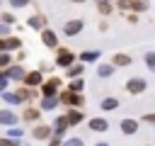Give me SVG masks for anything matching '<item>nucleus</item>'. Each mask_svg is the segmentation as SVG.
I'll use <instances>...</instances> for the list:
<instances>
[{
	"label": "nucleus",
	"instance_id": "f257e3e1",
	"mask_svg": "<svg viewBox=\"0 0 155 146\" xmlns=\"http://www.w3.org/2000/svg\"><path fill=\"white\" fill-rule=\"evenodd\" d=\"M61 102L65 107H80L82 105V95L75 92V90H65V92H61Z\"/></svg>",
	"mask_w": 155,
	"mask_h": 146
},
{
	"label": "nucleus",
	"instance_id": "f03ea898",
	"mask_svg": "<svg viewBox=\"0 0 155 146\" xmlns=\"http://www.w3.org/2000/svg\"><path fill=\"white\" fill-rule=\"evenodd\" d=\"M145 88H148V83H145L143 78H131V80H126V92H131V95H140V92H145Z\"/></svg>",
	"mask_w": 155,
	"mask_h": 146
},
{
	"label": "nucleus",
	"instance_id": "7ed1b4c3",
	"mask_svg": "<svg viewBox=\"0 0 155 146\" xmlns=\"http://www.w3.org/2000/svg\"><path fill=\"white\" fill-rule=\"evenodd\" d=\"M73 61H75V54H73V51H68V49H58V54H56V66L68 68V66H73Z\"/></svg>",
	"mask_w": 155,
	"mask_h": 146
},
{
	"label": "nucleus",
	"instance_id": "20e7f679",
	"mask_svg": "<svg viewBox=\"0 0 155 146\" xmlns=\"http://www.w3.org/2000/svg\"><path fill=\"white\" fill-rule=\"evenodd\" d=\"M82 27H85V22H82V19H70V22H65L63 32H65L68 36H75V34H80V32H82Z\"/></svg>",
	"mask_w": 155,
	"mask_h": 146
},
{
	"label": "nucleus",
	"instance_id": "39448f33",
	"mask_svg": "<svg viewBox=\"0 0 155 146\" xmlns=\"http://www.w3.org/2000/svg\"><path fill=\"white\" fill-rule=\"evenodd\" d=\"M41 41H44L48 49H56V46H58V36H56V32H51V29H41Z\"/></svg>",
	"mask_w": 155,
	"mask_h": 146
},
{
	"label": "nucleus",
	"instance_id": "423d86ee",
	"mask_svg": "<svg viewBox=\"0 0 155 146\" xmlns=\"http://www.w3.org/2000/svg\"><path fill=\"white\" fill-rule=\"evenodd\" d=\"M58 85H61V80H58V78H48L46 83H41V92H44L46 97H48V95H56Z\"/></svg>",
	"mask_w": 155,
	"mask_h": 146
},
{
	"label": "nucleus",
	"instance_id": "0eeeda50",
	"mask_svg": "<svg viewBox=\"0 0 155 146\" xmlns=\"http://www.w3.org/2000/svg\"><path fill=\"white\" fill-rule=\"evenodd\" d=\"M44 80H41V71H31V73H24V85H29V88H36V85H41Z\"/></svg>",
	"mask_w": 155,
	"mask_h": 146
},
{
	"label": "nucleus",
	"instance_id": "6e6552de",
	"mask_svg": "<svg viewBox=\"0 0 155 146\" xmlns=\"http://www.w3.org/2000/svg\"><path fill=\"white\" fill-rule=\"evenodd\" d=\"M51 127L48 124H39V127H34L31 129V134H34V139H51Z\"/></svg>",
	"mask_w": 155,
	"mask_h": 146
},
{
	"label": "nucleus",
	"instance_id": "1a4fd4ad",
	"mask_svg": "<svg viewBox=\"0 0 155 146\" xmlns=\"http://www.w3.org/2000/svg\"><path fill=\"white\" fill-rule=\"evenodd\" d=\"M27 24H29L31 29H44V27H46V17H44V15H34V17L27 19Z\"/></svg>",
	"mask_w": 155,
	"mask_h": 146
},
{
	"label": "nucleus",
	"instance_id": "9d476101",
	"mask_svg": "<svg viewBox=\"0 0 155 146\" xmlns=\"http://www.w3.org/2000/svg\"><path fill=\"white\" fill-rule=\"evenodd\" d=\"M90 129H94V131H107V129H109V122L102 119V117H94V119H90Z\"/></svg>",
	"mask_w": 155,
	"mask_h": 146
},
{
	"label": "nucleus",
	"instance_id": "9b49d317",
	"mask_svg": "<svg viewBox=\"0 0 155 146\" xmlns=\"http://www.w3.org/2000/svg\"><path fill=\"white\" fill-rule=\"evenodd\" d=\"M121 131L124 134H136L138 131V122L136 119H124L121 122Z\"/></svg>",
	"mask_w": 155,
	"mask_h": 146
},
{
	"label": "nucleus",
	"instance_id": "f8f14e48",
	"mask_svg": "<svg viewBox=\"0 0 155 146\" xmlns=\"http://www.w3.org/2000/svg\"><path fill=\"white\" fill-rule=\"evenodd\" d=\"M65 117H68V124H70V127H75V124L82 122V112H80V109H68Z\"/></svg>",
	"mask_w": 155,
	"mask_h": 146
},
{
	"label": "nucleus",
	"instance_id": "ddd939ff",
	"mask_svg": "<svg viewBox=\"0 0 155 146\" xmlns=\"http://www.w3.org/2000/svg\"><path fill=\"white\" fill-rule=\"evenodd\" d=\"M0 124H7V127H12V124H17V117H15L10 109H2V112H0Z\"/></svg>",
	"mask_w": 155,
	"mask_h": 146
},
{
	"label": "nucleus",
	"instance_id": "4468645a",
	"mask_svg": "<svg viewBox=\"0 0 155 146\" xmlns=\"http://www.w3.org/2000/svg\"><path fill=\"white\" fill-rule=\"evenodd\" d=\"M111 63H114V66H128V63H131V56H128V54H114V56H111Z\"/></svg>",
	"mask_w": 155,
	"mask_h": 146
},
{
	"label": "nucleus",
	"instance_id": "2eb2a0df",
	"mask_svg": "<svg viewBox=\"0 0 155 146\" xmlns=\"http://www.w3.org/2000/svg\"><path fill=\"white\" fill-rule=\"evenodd\" d=\"M17 95H19V100H22V102H27V100H34V97H36V92H34L29 85H27V88H19V90H17Z\"/></svg>",
	"mask_w": 155,
	"mask_h": 146
},
{
	"label": "nucleus",
	"instance_id": "dca6fc26",
	"mask_svg": "<svg viewBox=\"0 0 155 146\" xmlns=\"http://www.w3.org/2000/svg\"><path fill=\"white\" fill-rule=\"evenodd\" d=\"M114 7H116V5H114L111 0H97V10H99L102 15H109Z\"/></svg>",
	"mask_w": 155,
	"mask_h": 146
},
{
	"label": "nucleus",
	"instance_id": "f3484780",
	"mask_svg": "<svg viewBox=\"0 0 155 146\" xmlns=\"http://www.w3.org/2000/svg\"><path fill=\"white\" fill-rule=\"evenodd\" d=\"M19 46H22V39H19V36L5 39V51H15V49H19Z\"/></svg>",
	"mask_w": 155,
	"mask_h": 146
},
{
	"label": "nucleus",
	"instance_id": "a211bd4d",
	"mask_svg": "<svg viewBox=\"0 0 155 146\" xmlns=\"http://www.w3.org/2000/svg\"><path fill=\"white\" fill-rule=\"evenodd\" d=\"M39 119V109L36 107H27L24 109V122H36Z\"/></svg>",
	"mask_w": 155,
	"mask_h": 146
},
{
	"label": "nucleus",
	"instance_id": "6ab92c4d",
	"mask_svg": "<svg viewBox=\"0 0 155 146\" xmlns=\"http://www.w3.org/2000/svg\"><path fill=\"white\" fill-rule=\"evenodd\" d=\"M119 107V100L116 97H104L102 100V109H116Z\"/></svg>",
	"mask_w": 155,
	"mask_h": 146
},
{
	"label": "nucleus",
	"instance_id": "aec40b11",
	"mask_svg": "<svg viewBox=\"0 0 155 146\" xmlns=\"http://www.w3.org/2000/svg\"><path fill=\"white\" fill-rule=\"evenodd\" d=\"M148 7H150L148 0H133V5H131V10H136V12H145Z\"/></svg>",
	"mask_w": 155,
	"mask_h": 146
},
{
	"label": "nucleus",
	"instance_id": "412c9836",
	"mask_svg": "<svg viewBox=\"0 0 155 146\" xmlns=\"http://www.w3.org/2000/svg\"><path fill=\"white\" fill-rule=\"evenodd\" d=\"M7 75H10V78H17V80H24V71H22L19 66H12V68L7 71Z\"/></svg>",
	"mask_w": 155,
	"mask_h": 146
},
{
	"label": "nucleus",
	"instance_id": "4be33fe9",
	"mask_svg": "<svg viewBox=\"0 0 155 146\" xmlns=\"http://www.w3.org/2000/svg\"><path fill=\"white\" fill-rule=\"evenodd\" d=\"M10 63H12L10 51H0V68H5V66H10Z\"/></svg>",
	"mask_w": 155,
	"mask_h": 146
},
{
	"label": "nucleus",
	"instance_id": "5701e85b",
	"mask_svg": "<svg viewBox=\"0 0 155 146\" xmlns=\"http://www.w3.org/2000/svg\"><path fill=\"white\" fill-rule=\"evenodd\" d=\"M56 105H58V102H56V100H53V95H48V97H46V100H44V102H41V109H53V107H56Z\"/></svg>",
	"mask_w": 155,
	"mask_h": 146
},
{
	"label": "nucleus",
	"instance_id": "b1692460",
	"mask_svg": "<svg viewBox=\"0 0 155 146\" xmlns=\"http://www.w3.org/2000/svg\"><path fill=\"white\" fill-rule=\"evenodd\" d=\"M114 5H116L119 10H124V12H128V10H131V5H133V0H116Z\"/></svg>",
	"mask_w": 155,
	"mask_h": 146
},
{
	"label": "nucleus",
	"instance_id": "393cba45",
	"mask_svg": "<svg viewBox=\"0 0 155 146\" xmlns=\"http://www.w3.org/2000/svg\"><path fill=\"white\" fill-rule=\"evenodd\" d=\"M145 63H148V68H150V71H155V54H153V51H148V54H145Z\"/></svg>",
	"mask_w": 155,
	"mask_h": 146
},
{
	"label": "nucleus",
	"instance_id": "a878e982",
	"mask_svg": "<svg viewBox=\"0 0 155 146\" xmlns=\"http://www.w3.org/2000/svg\"><path fill=\"white\" fill-rule=\"evenodd\" d=\"M82 73V66H68V75H80Z\"/></svg>",
	"mask_w": 155,
	"mask_h": 146
},
{
	"label": "nucleus",
	"instance_id": "bb28decb",
	"mask_svg": "<svg viewBox=\"0 0 155 146\" xmlns=\"http://www.w3.org/2000/svg\"><path fill=\"white\" fill-rule=\"evenodd\" d=\"M68 90H75V92H80V90H82V80H73V83L68 85Z\"/></svg>",
	"mask_w": 155,
	"mask_h": 146
},
{
	"label": "nucleus",
	"instance_id": "cd10ccee",
	"mask_svg": "<svg viewBox=\"0 0 155 146\" xmlns=\"http://www.w3.org/2000/svg\"><path fill=\"white\" fill-rule=\"evenodd\" d=\"M0 19H2L5 24H15V15H10V12H5V15L0 17Z\"/></svg>",
	"mask_w": 155,
	"mask_h": 146
},
{
	"label": "nucleus",
	"instance_id": "c85d7f7f",
	"mask_svg": "<svg viewBox=\"0 0 155 146\" xmlns=\"http://www.w3.org/2000/svg\"><path fill=\"white\" fill-rule=\"evenodd\" d=\"M80 58H82V61H94V58H97V51H90V54L85 51V54H82Z\"/></svg>",
	"mask_w": 155,
	"mask_h": 146
},
{
	"label": "nucleus",
	"instance_id": "c756f323",
	"mask_svg": "<svg viewBox=\"0 0 155 146\" xmlns=\"http://www.w3.org/2000/svg\"><path fill=\"white\" fill-rule=\"evenodd\" d=\"M114 66H99V75H111Z\"/></svg>",
	"mask_w": 155,
	"mask_h": 146
},
{
	"label": "nucleus",
	"instance_id": "7c9ffc66",
	"mask_svg": "<svg viewBox=\"0 0 155 146\" xmlns=\"http://www.w3.org/2000/svg\"><path fill=\"white\" fill-rule=\"evenodd\" d=\"M63 146H82V141H80V139H68Z\"/></svg>",
	"mask_w": 155,
	"mask_h": 146
},
{
	"label": "nucleus",
	"instance_id": "2f4dec72",
	"mask_svg": "<svg viewBox=\"0 0 155 146\" xmlns=\"http://www.w3.org/2000/svg\"><path fill=\"white\" fill-rule=\"evenodd\" d=\"M140 122H148V124H155V114H143Z\"/></svg>",
	"mask_w": 155,
	"mask_h": 146
},
{
	"label": "nucleus",
	"instance_id": "473e14b6",
	"mask_svg": "<svg viewBox=\"0 0 155 146\" xmlns=\"http://www.w3.org/2000/svg\"><path fill=\"white\" fill-rule=\"evenodd\" d=\"M0 146H15V141H10V139H0Z\"/></svg>",
	"mask_w": 155,
	"mask_h": 146
},
{
	"label": "nucleus",
	"instance_id": "72a5a7b5",
	"mask_svg": "<svg viewBox=\"0 0 155 146\" xmlns=\"http://www.w3.org/2000/svg\"><path fill=\"white\" fill-rule=\"evenodd\" d=\"M48 146H61V139H48Z\"/></svg>",
	"mask_w": 155,
	"mask_h": 146
},
{
	"label": "nucleus",
	"instance_id": "f704fd0d",
	"mask_svg": "<svg viewBox=\"0 0 155 146\" xmlns=\"http://www.w3.org/2000/svg\"><path fill=\"white\" fill-rule=\"evenodd\" d=\"M24 2H27V0H12V5H15V7H22Z\"/></svg>",
	"mask_w": 155,
	"mask_h": 146
},
{
	"label": "nucleus",
	"instance_id": "c9c22d12",
	"mask_svg": "<svg viewBox=\"0 0 155 146\" xmlns=\"http://www.w3.org/2000/svg\"><path fill=\"white\" fill-rule=\"evenodd\" d=\"M0 51H5V41L2 39H0Z\"/></svg>",
	"mask_w": 155,
	"mask_h": 146
},
{
	"label": "nucleus",
	"instance_id": "e433bc0d",
	"mask_svg": "<svg viewBox=\"0 0 155 146\" xmlns=\"http://www.w3.org/2000/svg\"><path fill=\"white\" fill-rule=\"evenodd\" d=\"M73 2H87V0H73Z\"/></svg>",
	"mask_w": 155,
	"mask_h": 146
},
{
	"label": "nucleus",
	"instance_id": "4c0bfd02",
	"mask_svg": "<svg viewBox=\"0 0 155 146\" xmlns=\"http://www.w3.org/2000/svg\"><path fill=\"white\" fill-rule=\"evenodd\" d=\"M97 146H107V144H97Z\"/></svg>",
	"mask_w": 155,
	"mask_h": 146
}]
</instances>
